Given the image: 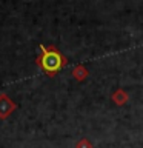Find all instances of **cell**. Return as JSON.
<instances>
[{
	"instance_id": "4",
	"label": "cell",
	"mask_w": 143,
	"mask_h": 148,
	"mask_svg": "<svg viewBox=\"0 0 143 148\" xmlns=\"http://www.w3.org/2000/svg\"><path fill=\"white\" fill-rule=\"evenodd\" d=\"M112 100H114L117 105H123L125 102L128 100V94H126L123 90H117V91L112 94Z\"/></svg>"
},
{
	"instance_id": "3",
	"label": "cell",
	"mask_w": 143,
	"mask_h": 148,
	"mask_svg": "<svg viewBox=\"0 0 143 148\" xmlns=\"http://www.w3.org/2000/svg\"><path fill=\"white\" fill-rule=\"evenodd\" d=\"M72 74H74V79H76V80L83 82L88 77V69L83 66V65H77V66L72 69Z\"/></svg>"
},
{
	"instance_id": "2",
	"label": "cell",
	"mask_w": 143,
	"mask_h": 148,
	"mask_svg": "<svg viewBox=\"0 0 143 148\" xmlns=\"http://www.w3.org/2000/svg\"><path fill=\"white\" fill-rule=\"evenodd\" d=\"M16 108H17V105L9 99V96L2 92V94H0V119L2 120L8 119Z\"/></svg>"
},
{
	"instance_id": "1",
	"label": "cell",
	"mask_w": 143,
	"mask_h": 148,
	"mask_svg": "<svg viewBox=\"0 0 143 148\" xmlns=\"http://www.w3.org/2000/svg\"><path fill=\"white\" fill-rule=\"evenodd\" d=\"M35 63L48 77H54L68 65V59L62 54L57 46L49 45L40 46V54L35 59Z\"/></svg>"
},
{
	"instance_id": "5",
	"label": "cell",
	"mask_w": 143,
	"mask_h": 148,
	"mask_svg": "<svg viewBox=\"0 0 143 148\" xmlns=\"http://www.w3.org/2000/svg\"><path fill=\"white\" fill-rule=\"evenodd\" d=\"M76 148H92V145L88 142V139H80V140L77 142Z\"/></svg>"
}]
</instances>
